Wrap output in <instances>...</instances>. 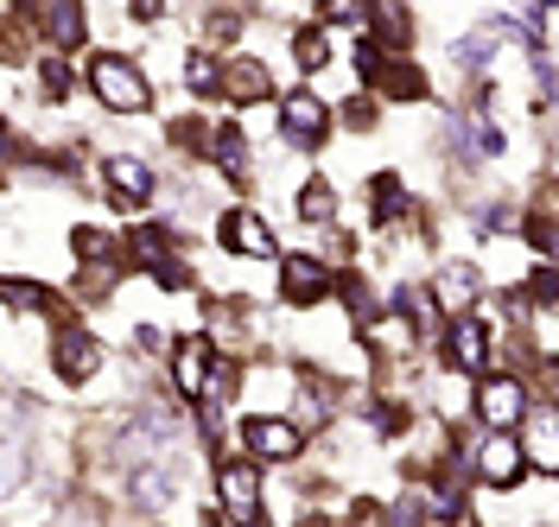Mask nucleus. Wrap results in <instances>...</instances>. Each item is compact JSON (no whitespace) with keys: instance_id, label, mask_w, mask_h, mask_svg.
<instances>
[{"instance_id":"nucleus-1","label":"nucleus","mask_w":559,"mask_h":527,"mask_svg":"<svg viewBox=\"0 0 559 527\" xmlns=\"http://www.w3.org/2000/svg\"><path fill=\"white\" fill-rule=\"evenodd\" d=\"M83 83H90V96H96L108 115H140V108H153V83H146V71H140L128 51H90Z\"/></svg>"},{"instance_id":"nucleus-4","label":"nucleus","mask_w":559,"mask_h":527,"mask_svg":"<svg viewBox=\"0 0 559 527\" xmlns=\"http://www.w3.org/2000/svg\"><path fill=\"white\" fill-rule=\"evenodd\" d=\"M216 502H223V515H236V522H261V470H254V457H223L216 464Z\"/></svg>"},{"instance_id":"nucleus-20","label":"nucleus","mask_w":559,"mask_h":527,"mask_svg":"<svg viewBox=\"0 0 559 527\" xmlns=\"http://www.w3.org/2000/svg\"><path fill=\"white\" fill-rule=\"evenodd\" d=\"M407 211V197H401V178H376V216H382V223H394V216Z\"/></svg>"},{"instance_id":"nucleus-17","label":"nucleus","mask_w":559,"mask_h":527,"mask_svg":"<svg viewBox=\"0 0 559 527\" xmlns=\"http://www.w3.org/2000/svg\"><path fill=\"white\" fill-rule=\"evenodd\" d=\"M210 146H216V166L236 178V184H248V141H242V128H223Z\"/></svg>"},{"instance_id":"nucleus-12","label":"nucleus","mask_w":559,"mask_h":527,"mask_svg":"<svg viewBox=\"0 0 559 527\" xmlns=\"http://www.w3.org/2000/svg\"><path fill=\"white\" fill-rule=\"evenodd\" d=\"M223 248H229V254H242V261H274V254H280L274 229H267L254 211H229V216H223Z\"/></svg>"},{"instance_id":"nucleus-25","label":"nucleus","mask_w":559,"mask_h":527,"mask_svg":"<svg viewBox=\"0 0 559 527\" xmlns=\"http://www.w3.org/2000/svg\"><path fill=\"white\" fill-rule=\"evenodd\" d=\"M527 292H534L540 306H559V267H540V274L527 280Z\"/></svg>"},{"instance_id":"nucleus-6","label":"nucleus","mask_w":559,"mask_h":527,"mask_svg":"<svg viewBox=\"0 0 559 527\" xmlns=\"http://www.w3.org/2000/svg\"><path fill=\"white\" fill-rule=\"evenodd\" d=\"M280 134L299 146V153H318L324 134H331V108L318 103L312 89H293V96L280 103Z\"/></svg>"},{"instance_id":"nucleus-26","label":"nucleus","mask_w":559,"mask_h":527,"mask_svg":"<svg viewBox=\"0 0 559 527\" xmlns=\"http://www.w3.org/2000/svg\"><path fill=\"white\" fill-rule=\"evenodd\" d=\"M248 527H267V522H248Z\"/></svg>"},{"instance_id":"nucleus-13","label":"nucleus","mask_w":559,"mask_h":527,"mask_svg":"<svg viewBox=\"0 0 559 527\" xmlns=\"http://www.w3.org/2000/svg\"><path fill=\"white\" fill-rule=\"evenodd\" d=\"M522 452H527V470H547V477H559V407H534V414H527Z\"/></svg>"},{"instance_id":"nucleus-10","label":"nucleus","mask_w":559,"mask_h":527,"mask_svg":"<svg viewBox=\"0 0 559 527\" xmlns=\"http://www.w3.org/2000/svg\"><path fill=\"white\" fill-rule=\"evenodd\" d=\"M280 292H286L293 306H324V299L337 292V280H331V267H324L318 254H286V261H280Z\"/></svg>"},{"instance_id":"nucleus-22","label":"nucleus","mask_w":559,"mask_h":527,"mask_svg":"<svg viewBox=\"0 0 559 527\" xmlns=\"http://www.w3.org/2000/svg\"><path fill=\"white\" fill-rule=\"evenodd\" d=\"M426 515H432V508H426L419 495H401V502L388 508V527H426Z\"/></svg>"},{"instance_id":"nucleus-23","label":"nucleus","mask_w":559,"mask_h":527,"mask_svg":"<svg viewBox=\"0 0 559 527\" xmlns=\"http://www.w3.org/2000/svg\"><path fill=\"white\" fill-rule=\"evenodd\" d=\"M376 26H382V38H401V45H407V33H414L407 7H376Z\"/></svg>"},{"instance_id":"nucleus-14","label":"nucleus","mask_w":559,"mask_h":527,"mask_svg":"<svg viewBox=\"0 0 559 527\" xmlns=\"http://www.w3.org/2000/svg\"><path fill=\"white\" fill-rule=\"evenodd\" d=\"M38 33H45V51H51V58H58V51H83V7L45 0V7H38Z\"/></svg>"},{"instance_id":"nucleus-24","label":"nucleus","mask_w":559,"mask_h":527,"mask_svg":"<svg viewBox=\"0 0 559 527\" xmlns=\"http://www.w3.org/2000/svg\"><path fill=\"white\" fill-rule=\"evenodd\" d=\"M38 89H45V96H51V103H64L70 76H64V64H58V58H45V64H38Z\"/></svg>"},{"instance_id":"nucleus-11","label":"nucleus","mask_w":559,"mask_h":527,"mask_svg":"<svg viewBox=\"0 0 559 527\" xmlns=\"http://www.w3.org/2000/svg\"><path fill=\"white\" fill-rule=\"evenodd\" d=\"M51 369H58L64 382H90V375L103 369V344H96L83 324H64V331L51 337Z\"/></svg>"},{"instance_id":"nucleus-9","label":"nucleus","mask_w":559,"mask_h":527,"mask_svg":"<svg viewBox=\"0 0 559 527\" xmlns=\"http://www.w3.org/2000/svg\"><path fill=\"white\" fill-rule=\"evenodd\" d=\"M445 369L484 382V369H489V324L484 318H452L445 324Z\"/></svg>"},{"instance_id":"nucleus-2","label":"nucleus","mask_w":559,"mask_h":527,"mask_svg":"<svg viewBox=\"0 0 559 527\" xmlns=\"http://www.w3.org/2000/svg\"><path fill=\"white\" fill-rule=\"evenodd\" d=\"M242 452L261 464H293L306 452V426L280 420V414H254V420H242Z\"/></svg>"},{"instance_id":"nucleus-21","label":"nucleus","mask_w":559,"mask_h":527,"mask_svg":"<svg viewBox=\"0 0 559 527\" xmlns=\"http://www.w3.org/2000/svg\"><path fill=\"white\" fill-rule=\"evenodd\" d=\"M185 83H191V89H223V64H216V58H204V51H198V58L185 64Z\"/></svg>"},{"instance_id":"nucleus-19","label":"nucleus","mask_w":559,"mask_h":527,"mask_svg":"<svg viewBox=\"0 0 559 527\" xmlns=\"http://www.w3.org/2000/svg\"><path fill=\"white\" fill-rule=\"evenodd\" d=\"M293 211L306 216V223H331V216H337V197H331V184H324V178H312V184L293 197Z\"/></svg>"},{"instance_id":"nucleus-15","label":"nucleus","mask_w":559,"mask_h":527,"mask_svg":"<svg viewBox=\"0 0 559 527\" xmlns=\"http://www.w3.org/2000/svg\"><path fill=\"white\" fill-rule=\"evenodd\" d=\"M274 96V76L261 58H229L223 64V103H267Z\"/></svg>"},{"instance_id":"nucleus-18","label":"nucleus","mask_w":559,"mask_h":527,"mask_svg":"<svg viewBox=\"0 0 559 527\" xmlns=\"http://www.w3.org/2000/svg\"><path fill=\"white\" fill-rule=\"evenodd\" d=\"M293 64H299V71H324V64H331V45H324L318 26H299V33H293Z\"/></svg>"},{"instance_id":"nucleus-5","label":"nucleus","mask_w":559,"mask_h":527,"mask_svg":"<svg viewBox=\"0 0 559 527\" xmlns=\"http://www.w3.org/2000/svg\"><path fill=\"white\" fill-rule=\"evenodd\" d=\"M471 470H477V483H489V490H515L527 477V452L515 432H484V445L471 452Z\"/></svg>"},{"instance_id":"nucleus-7","label":"nucleus","mask_w":559,"mask_h":527,"mask_svg":"<svg viewBox=\"0 0 559 527\" xmlns=\"http://www.w3.org/2000/svg\"><path fill=\"white\" fill-rule=\"evenodd\" d=\"M103 184H108V197H115V211H146V197H153V166L134 159V153H108Z\"/></svg>"},{"instance_id":"nucleus-16","label":"nucleus","mask_w":559,"mask_h":527,"mask_svg":"<svg viewBox=\"0 0 559 527\" xmlns=\"http://www.w3.org/2000/svg\"><path fill=\"white\" fill-rule=\"evenodd\" d=\"M471 299H477V274H471L464 261H457L452 274L432 280V306H439L445 318H471Z\"/></svg>"},{"instance_id":"nucleus-8","label":"nucleus","mask_w":559,"mask_h":527,"mask_svg":"<svg viewBox=\"0 0 559 527\" xmlns=\"http://www.w3.org/2000/svg\"><path fill=\"white\" fill-rule=\"evenodd\" d=\"M216 362H223V350H216L210 337H185V344L173 350V382H178V394H185V400H204L210 382H216Z\"/></svg>"},{"instance_id":"nucleus-3","label":"nucleus","mask_w":559,"mask_h":527,"mask_svg":"<svg viewBox=\"0 0 559 527\" xmlns=\"http://www.w3.org/2000/svg\"><path fill=\"white\" fill-rule=\"evenodd\" d=\"M527 382L522 375H484L477 382V420L484 432H509V426H527Z\"/></svg>"}]
</instances>
